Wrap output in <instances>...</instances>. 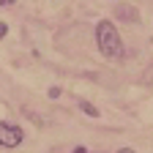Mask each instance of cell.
Wrapping results in <instances>:
<instances>
[{
	"label": "cell",
	"mask_w": 153,
	"mask_h": 153,
	"mask_svg": "<svg viewBox=\"0 0 153 153\" xmlns=\"http://www.w3.org/2000/svg\"><path fill=\"white\" fill-rule=\"evenodd\" d=\"M96 47L99 52L107 57V60H120L126 55V47H123V38L118 33L109 19H101V22H96Z\"/></svg>",
	"instance_id": "cell-1"
},
{
	"label": "cell",
	"mask_w": 153,
	"mask_h": 153,
	"mask_svg": "<svg viewBox=\"0 0 153 153\" xmlns=\"http://www.w3.org/2000/svg\"><path fill=\"white\" fill-rule=\"evenodd\" d=\"M22 140H25L22 126L8 123V120H0V148H19Z\"/></svg>",
	"instance_id": "cell-2"
},
{
	"label": "cell",
	"mask_w": 153,
	"mask_h": 153,
	"mask_svg": "<svg viewBox=\"0 0 153 153\" xmlns=\"http://www.w3.org/2000/svg\"><path fill=\"white\" fill-rule=\"evenodd\" d=\"M76 104H79V109L88 115V118H101V109L99 107H96V104H90L88 99H79V101H76Z\"/></svg>",
	"instance_id": "cell-3"
},
{
	"label": "cell",
	"mask_w": 153,
	"mask_h": 153,
	"mask_svg": "<svg viewBox=\"0 0 153 153\" xmlns=\"http://www.w3.org/2000/svg\"><path fill=\"white\" fill-rule=\"evenodd\" d=\"M60 93H63L60 88H49V90H47V96H49V99H60Z\"/></svg>",
	"instance_id": "cell-4"
},
{
	"label": "cell",
	"mask_w": 153,
	"mask_h": 153,
	"mask_svg": "<svg viewBox=\"0 0 153 153\" xmlns=\"http://www.w3.org/2000/svg\"><path fill=\"white\" fill-rule=\"evenodd\" d=\"M6 36H8V25H6V22H0V41H3Z\"/></svg>",
	"instance_id": "cell-5"
},
{
	"label": "cell",
	"mask_w": 153,
	"mask_h": 153,
	"mask_svg": "<svg viewBox=\"0 0 153 153\" xmlns=\"http://www.w3.org/2000/svg\"><path fill=\"white\" fill-rule=\"evenodd\" d=\"M115 153H137V150H134V148H118Z\"/></svg>",
	"instance_id": "cell-6"
},
{
	"label": "cell",
	"mask_w": 153,
	"mask_h": 153,
	"mask_svg": "<svg viewBox=\"0 0 153 153\" xmlns=\"http://www.w3.org/2000/svg\"><path fill=\"white\" fill-rule=\"evenodd\" d=\"M74 153H88V148H85V145H76V148H74Z\"/></svg>",
	"instance_id": "cell-7"
},
{
	"label": "cell",
	"mask_w": 153,
	"mask_h": 153,
	"mask_svg": "<svg viewBox=\"0 0 153 153\" xmlns=\"http://www.w3.org/2000/svg\"><path fill=\"white\" fill-rule=\"evenodd\" d=\"M8 3H14V0H0V6H8Z\"/></svg>",
	"instance_id": "cell-8"
}]
</instances>
